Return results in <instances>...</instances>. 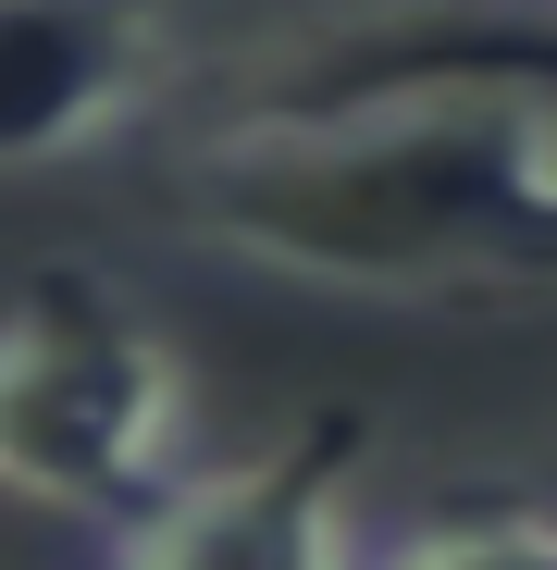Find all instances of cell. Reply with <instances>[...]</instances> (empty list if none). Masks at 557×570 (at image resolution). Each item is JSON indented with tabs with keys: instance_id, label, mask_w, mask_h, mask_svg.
I'll return each mask as SVG.
<instances>
[{
	"instance_id": "277c9868",
	"label": "cell",
	"mask_w": 557,
	"mask_h": 570,
	"mask_svg": "<svg viewBox=\"0 0 557 570\" xmlns=\"http://www.w3.org/2000/svg\"><path fill=\"white\" fill-rule=\"evenodd\" d=\"M161 0H0V174L87 161L161 100Z\"/></svg>"
},
{
	"instance_id": "5b68a950",
	"label": "cell",
	"mask_w": 557,
	"mask_h": 570,
	"mask_svg": "<svg viewBox=\"0 0 557 570\" xmlns=\"http://www.w3.org/2000/svg\"><path fill=\"white\" fill-rule=\"evenodd\" d=\"M359 570H557V521H421Z\"/></svg>"
},
{
	"instance_id": "3957f363",
	"label": "cell",
	"mask_w": 557,
	"mask_h": 570,
	"mask_svg": "<svg viewBox=\"0 0 557 570\" xmlns=\"http://www.w3.org/2000/svg\"><path fill=\"white\" fill-rule=\"evenodd\" d=\"M347 471H359V422H310L260 459L223 471H173L161 497H137L100 533V570H359L347 546Z\"/></svg>"
},
{
	"instance_id": "6da1fadb",
	"label": "cell",
	"mask_w": 557,
	"mask_h": 570,
	"mask_svg": "<svg viewBox=\"0 0 557 570\" xmlns=\"http://www.w3.org/2000/svg\"><path fill=\"white\" fill-rule=\"evenodd\" d=\"M173 199L211 248L359 298L557 273V50H359L186 137Z\"/></svg>"
},
{
	"instance_id": "7a4b0ae2",
	"label": "cell",
	"mask_w": 557,
	"mask_h": 570,
	"mask_svg": "<svg viewBox=\"0 0 557 570\" xmlns=\"http://www.w3.org/2000/svg\"><path fill=\"white\" fill-rule=\"evenodd\" d=\"M186 471V372L125 285L38 273L0 311V484L62 521H125Z\"/></svg>"
}]
</instances>
